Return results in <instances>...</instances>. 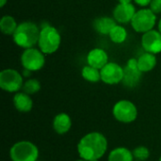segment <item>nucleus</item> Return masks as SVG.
<instances>
[{
	"mask_svg": "<svg viewBox=\"0 0 161 161\" xmlns=\"http://www.w3.org/2000/svg\"><path fill=\"white\" fill-rule=\"evenodd\" d=\"M108 150V140L100 132H91L80 139L77 152L80 158L90 161L100 159Z\"/></svg>",
	"mask_w": 161,
	"mask_h": 161,
	"instance_id": "1",
	"label": "nucleus"
},
{
	"mask_svg": "<svg viewBox=\"0 0 161 161\" xmlns=\"http://www.w3.org/2000/svg\"><path fill=\"white\" fill-rule=\"evenodd\" d=\"M41 29L34 23L25 21L18 25V27L12 35L13 42L21 48L28 49L38 44Z\"/></svg>",
	"mask_w": 161,
	"mask_h": 161,
	"instance_id": "2",
	"label": "nucleus"
},
{
	"mask_svg": "<svg viewBox=\"0 0 161 161\" xmlns=\"http://www.w3.org/2000/svg\"><path fill=\"white\" fill-rule=\"evenodd\" d=\"M61 43V36L58 30L51 25L41 28L38 42L39 49L44 55H51L57 52Z\"/></svg>",
	"mask_w": 161,
	"mask_h": 161,
	"instance_id": "3",
	"label": "nucleus"
},
{
	"mask_svg": "<svg viewBox=\"0 0 161 161\" xmlns=\"http://www.w3.org/2000/svg\"><path fill=\"white\" fill-rule=\"evenodd\" d=\"M9 157L12 161H38L39 149L31 142L21 141L11 146Z\"/></svg>",
	"mask_w": 161,
	"mask_h": 161,
	"instance_id": "4",
	"label": "nucleus"
},
{
	"mask_svg": "<svg viewBox=\"0 0 161 161\" xmlns=\"http://www.w3.org/2000/svg\"><path fill=\"white\" fill-rule=\"evenodd\" d=\"M157 23V15L150 8H142L137 10L132 21L131 25L136 32L146 33L152 30Z\"/></svg>",
	"mask_w": 161,
	"mask_h": 161,
	"instance_id": "5",
	"label": "nucleus"
},
{
	"mask_svg": "<svg viewBox=\"0 0 161 161\" xmlns=\"http://www.w3.org/2000/svg\"><path fill=\"white\" fill-rule=\"evenodd\" d=\"M114 118L120 123L130 124L133 123L138 117V109L134 103L129 100H120L112 109Z\"/></svg>",
	"mask_w": 161,
	"mask_h": 161,
	"instance_id": "6",
	"label": "nucleus"
},
{
	"mask_svg": "<svg viewBox=\"0 0 161 161\" xmlns=\"http://www.w3.org/2000/svg\"><path fill=\"white\" fill-rule=\"evenodd\" d=\"M23 75L14 69H5L0 73V88L8 92H18L23 89Z\"/></svg>",
	"mask_w": 161,
	"mask_h": 161,
	"instance_id": "7",
	"label": "nucleus"
},
{
	"mask_svg": "<svg viewBox=\"0 0 161 161\" xmlns=\"http://www.w3.org/2000/svg\"><path fill=\"white\" fill-rule=\"evenodd\" d=\"M21 64L24 69H27L31 72L40 71L45 64L44 54L35 47L25 49L21 56Z\"/></svg>",
	"mask_w": 161,
	"mask_h": 161,
	"instance_id": "8",
	"label": "nucleus"
},
{
	"mask_svg": "<svg viewBox=\"0 0 161 161\" xmlns=\"http://www.w3.org/2000/svg\"><path fill=\"white\" fill-rule=\"evenodd\" d=\"M142 74L143 73L139 69L138 59L130 58L124 68V78L122 83L126 88H136L142 80Z\"/></svg>",
	"mask_w": 161,
	"mask_h": 161,
	"instance_id": "9",
	"label": "nucleus"
},
{
	"mask_svg": "<svg viewBox=\"0 0 161 161\" xmlns=\"http://www.w3.org/2000/svg\"><path fill=\"white\" fill-rule=\"evenodd\" d=\"M101 80L108 85H116L123 81L124 68L116 62L107 63L101 70Z\"/></svg>",
	"mask_w": 161,
	"mask_h": 161,
	"instance_id": "10",
	"label": "nucleus"
},
{
	"mask_svg": "<svg viewBox=\"0 0 161 161\" xmlns=\"http://www.w3.org/2000/svg\"><path fill=\"white\" fill-rule=\"evenodd\" d=\"M142 46L145 52L152 54L161 53V33L158 30H150L143 33L142 37Z\"/></svg>",
	"mask_w": 161,
	"mask_h": 161,
	"instance_id": "11",
	"label": "nucleus"
},
{
	"mask_svg": "<svg viewBox=\"0 0 161 161\" xmlns=\"http://www.w3.org/2000/svg\"><path fill=\"white\" fill-rule=\"evenodd\" d=\"M136 11H137L136 8L132 3L129 4L119 3L113 10V18L119 24L131 23Z\"/></svg>",
	"mask_w": 161,
	"mask_h": 161,
	"instance_id": "12",
	"label": "nucleus"
},
{
	"mask_svg": "<svg viewBox=\"0 0 161 161\" xmlns=\"http://www.w3.org/2000/svg\"><path fill=\"white\" fill-rule=\"evenodd\" d=\"M87 63L88 65L101 70L108 63V55L102 48H93L87 55Z\"/></svg>",
	"mask_w": 161,
	"mask_h": 161,
	"instance_id": "13",
	"label": "nucleus"
},
{
	"mask_svg": "<svg viewBox=\"0 0 161 161\" xmlns=\"http://www.w3.org/2000/svg\"><path fill=\"white\" fill-rule=\"evenodd\" d=\"M116 25L117 22L115 21V19L108 16L98 17L93 21L94 30L101 35H109V33Z\"/></svg>",
	"mask_w": 161,
	"mask_h": 161,
	"instance_id": "14",
	"label": "nucleus"
},
{
	"mask_svg": "<svg viewBox=\"0 0 161 161\" xmlns=\"http://www.w3.org/2000/svg\"><path fill=\"white\" fill-rule=\"evenodd\" d=\"M71 127H72V120L68 114L62 112L55 116L53 120V128L58 134L64 135L70 131Z\"/></svg>",
	"mask_w": 161,
	"mask_h": 161,
	"instance_id": "15",
	"label": "nucleus"
},
{
	"mask_svg": "<svg viewBox=\"0 0 161 161\" xmlns=\"http://www.w3.org/2000/svg\"><path fill=\"white\" fill-rule=\"evenodd\" d=\"M13 105L20 112H29L33 108V101L25 92H16L13 96Z\"/></svg>",
	"mask_w": 161,
	"mask_h": 161,
	"instance_id": "16",
	"label": "nucleus"
},
{
	"mask_svg": "<svg viewBox=\"0 0 161 161\" xmlns=\"http://www.w3.org/2000/svg\"><path fill=\"white\" fill-rule=\"evenodd\" d=\"M137 59H138L139 69L142 73H148V72L152 71L156 67V65H157L156 55L152 54V53H149V52L143 53Z\"/></svg>",
	"mask_w": 161,
	"mask_h": 161,
	"instance_id": "17",
	"label": "nucleus"
},
{
	"mask_svg": "<svg viewBox=\"0 0 161 161\" xmlns=\"http://www.w3.org/2000/svg\"><path fill=\"white\" fill-rule=\"evenodd\" d=\"M108 161H134L133 152L125 147H117L108 155Z\"/></svg>",
	"mask_w": 161,
	"mask_h": 161,
	"instance_id": "18",
	"label": "nucleus"
},
{
	"mask_svg": "<svg viewBox=\"0 0 161 161\" xmlns=\"http://www.w3.org/2000/svg\"><path fill=\"white\" fill-rule=\"evenodd\" d=\"M18 27L16 20L10 15H5L0 20V29L6 35H13Z\"/></svg>",
	"mask_w": 161,
	"mask_h": 161,
	"instance_id": "19",
	"label": "nucleus"
},
{
	"mask_svg": "<svg viewBox=\"0 0 161 161\" xmlns=\"http://www.w3.org/2000/svg\"><path fill=\"white\" fill-rule=\"evenodd\" d=\"M81 75L86 81L91 82V83H96L101 80L100 70L91 65H86L83 67L81 71Z\"/></svg>",
	"mask_w": 161,
	"mask_h": 161,
	"instance_id": "20",
	"label": "nucleus"
},
{
	"mask_svg": "<svg viewBox=\"0 0 161 161\" xmlns=\"http://www.w3.org/2000/svg\"><path fill=\"white\" fill-rule=\"evenodd\" d=\"M109 39L111 42H113L114 43H123L126 41L127 39V31L126 29L121 25H116L113 29L111 30V32L109 33Z\"/></svg>",
	"mask_w": 161,
	"mask_h": 161,
	"instance_id": "21",
	"label": "nucleus"
},
{
	"mask_svg": "<svg viewBox=\"0 0 161 161\" xmlns=\"http://www.w3.org/2000/svg\"><path fill=\"white\" fill-rule=\"evenodd\" d=\"M40 90H41V83L39 80L35 78H30L26 80L23 86V92L29 95L37 93L38 92H40Z\"/></svg>",
	"mask_w": 161,
	"mask_h": 161,
	"instance_id": "22",
	"label": "nucleus"
},
{
	"mask_svg": "<svg viewBox=\"0 0 161 161\" xmlns=\"http://www.w3.org/2000/svg\"><path fill=\"white\" fill-rule=\"evenodd\" d=\"M133 156L136 160L145 161L150 157V151L145 146H138L133 150Z\"/></svg>",
	"mask_w": 161,
	"mask_h": 161,
	"instance_id": "23",
	"label": "nucleus"
},
{
	"mask_svg": "<svg viewBox=\"0 0 161 161\" xmlns=\"http://www.w3.org/2000/svg\"><path fill=\"white\" fill-rule=\"evenodd\" d=\"M149 8L156 14L161 13V0H152L150 5H149Z\"/></svg>",
	"mask_w": 161,
	"mask_h": 161,
	"instance_id": "24",
	"label": "nucleus"
},
{
	"mask_svg": "<svg viewBox=\"0 0 161 161\" xmlns=\"http://www.w3.org/2000/svg\"><path fill=\"white\" fill-rule=\"evenodd\" d=\"M133 1L141 7H147L150 5L152 0H133Z\"/></svg>",
	"mask_w": 161,
	"mask_h": 161,
	"instance_id": "25",
	"label": "nucleus"
},
{
	"mask_svg": "<svg viewBox=\"0 0 161 161\" xmlns=\"http://www.w3.org/2000/svg\"><path fill=\"white\" fill-rule=\"evenodd\" d=\"M31 73H32L31 71H29V70H27V69H24L22 75H23V76H26V77H27V76H29V75H31Z\"/></svg>",
	"mask_w": 161,
	"mask_h": 161,
	"instance_id": "26",
	"label": "nucleus"
},
{
	"mask_svg": "<svg viewBox=\"0 0 161 161\" xmlns=\"http://www.w3.org/2000/svg\"><path fill=\"white\" fill-rule=\"evenodd\" d=\"M119 1V3H121V4H129V3H131L133 0H118Z\"/></svg>",
	"mask_w": 161,
	"mask_h": 161,
	"instance_id": "27",
	"label": "nucleus"
},
{
	"mask_svg": "<svg viewBox=\"0 0 161 161\" xmlns=\"http://www.w3.org/2000/svg\"><path fill=\"white\" fill-rule=\"evenodd\" d=\"M8 3V0H0V7L4 8V6Z\"/></svg>",
	"mask_w": 161,
	"mask_h": 161,
	"instance_id": "28",
	"label": "nucleus"
},
{
	"mask_svg": "<svg viewBox=\"0 0 161 161\" xmlns=\"http://www.w3.org/2000/svg\"><path fill=\"white\" fill-rule=\"evenodd\" d=\"M158 31L161 33V18L160 20H159V22H158Z\"/></svg>",
	"mask_w": 161,
	"mask_h": 161,
	"instance_id": "29",
	"label": "nucleus"
},
{
	"mask_svg": "<svg viewBox=\"0 0 161 161\" xmlns=\"http://www.w3.org/2000/svg\"><path fill=\"white\" fill-rule=\"evenodd\" d=\"M75 161H87V160H85V159H83V158H80V159H78V160H75Z\"/></svg>",
	"mask_w": 161,
	"mask_h": 161,
	"instance_id": "30",
	"label": "nucleus"
},
{
	"mask_svg": "<svg viewBox=\"0 0 161 161\" xmlns=\"http://www.w3.org/2000/svg\"><path fill=\"white\" fill-rule=\"evenodd\" d=\"M90 161H99V159H93V160H90Z\"/></svg>",
	"mask_w": 161,
	"mask_h": 161,
	"instance_id": "31",
	"label": "nucleus"
},
{
	"mask_svg": "<svg viewBox=\"0 0 161 161\" xmlns=\"http://www.w3.org/2000/svg\"><path fill=\"white\" fill-rule=\"evenodd\" d=\"M159 161H161V157H160V158H159Z\"/></svg>",
	"mask_w": 161,
	"mask_h": 161,
	"instance_id": "32",
	"label": "nucleus"
},
{
	"mask_svg": "<svg viewBox=\"0 0 161 161\" xmlns=\"http://www.w3.org/2000/svg\"><path fill=\"white\" fill-rule=\"evenodd\" d=\"M135 161H139V160H135Z\"/></svg>",
	"mask_w": 161,
	"mask_h": 161,
	"instance_id": "33",
	"label": "nucleus"
},
{
	"mask_svg": "<svg viewBox=\"0 0 161 161\" xmlns=\"http://www.w3.org/2000/svg\"><path fill=\"white\" fill-rule=\"evenodd\" d=\"M38 161H39V160H38Z\"/></svg>",
	"mask_w": 161,
	"mask_h": 161,
	"instance_id": "34",
	"label": "nucleus"
}]
</instances>
